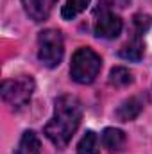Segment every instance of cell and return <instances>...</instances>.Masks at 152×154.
I'll use <instances>...</instances> for the list:
<instances>
[{
	"instance_id": "obj_3",
	"label": "cell",
	"mask_w": 152,
	"mask_h": 154,
	"mask_svg": "<svg viewBox=\"0 0 152 154\" xmlns=\"http://www.w3.org/2000/svg\"><path fill=\"white\" fill-rule=\"evenodd\" d=\"M34 91V79L31 75H18L14 79H7L0 86V93L4 102H7L11 108L20 109L27 106Z\"/></svg>"
},
{
	"instance_id": "obj_4",
	"label": "cell",
	"mask_w": 152,
	"mask_h": 154,
	"mask_svg": "<svg viewBox=\"0 0 152 154\" xmlns=\"http://www.w3.org/2000/svg\"><path fill=\"white\" fill-rule=\"evenodd\" d=\"M65 54L63 36L56 29L41 31L38 36V57L47 68H56Z\"/></svg>"
},
{
	"instance_id": "obj_1",
	"label": "cell",
	"mask_w": 152,
	"mask_h": 154,
	"mask_svg": "<svg viewBox=\"0 0 152 154\" xmlns=\"http://www.w3.org/2000/svg\"><path fill=\"white\" fill-rule=\"evenodd\" d=\"M81 118H82V106L79 99H75L74 95H61L56 100L54 116L45 125V136L56 147H65L75 134Z\"/></svg>"
},
{
	"instance_id": "obj_7",
	"label": "cell",
	"mask_w": 152,
	"mask_h": 154,
	"mask_svg": "<svg viewBox=\"0 0 152 154\" xmlns=\"http://www.w3.org/2000/svg\"><path fill=\"white\" fill-rule=\"evenodd\" d=\"M102 145L109 152H120L125 145V133L114 127H108L102 133Z\"/></svg>"
},
{
	"instance_id": "obj_11",
	"label": "cell",
	"mask_w": 152,
	"mask_h": 154,
	"mask_svg": "<svg viewBox=\"0 0 152 154\" xmlns=\"http://www.w3.org/2000/svg\"><path fill=\"white\" fill-rule=\"evenodd\" d=\"M77 154H100L99 136L93 131H86V134L81 138L77 145Z\"/></svg>"
},
{
	"instance_id": "obj_13",
	"label": "cell",
	"mask_w": 152,
	"mask_h": 154,
	"mask_svg": "<svg viewBox=\"0 0 152 154\" xmlns=\"http://www.w3.org/2000/svg\"><path fill=\"white\" fill-rule=\"evenodd\" d=\"M109 82L113 86H118V88L129 86L132 82V74L125 66H114L113 70L109 72Z\"/></svg>"
},
{
	"instance_id": "obj_8",
	"label": "cell",
	"mask_w": 152,
	"mask_h": 154,
	"mask_svg": "<svg viewBox=\"0 0 152 154\" xmlns=\"http://www.w3.org/2000/svg\"><path fill=\"white\" fill-rule=\"evenodd\" d=\"M141 109H143V104L136 99V97H131V99H127V100H123L120 106H118V109H116V118L118 120H122V122H129V120H134L136 116L141 113Z\"/></svg>"
},
{
	"instance_id": "obj_14",
	"label": "cell",
	"mask_w": 152,
	"mask_h": 154,
	"mask_svg": "<svg viewBox=\"0 0 152 154\" xmlns=\"http://www.w3.org/2000/svg\"><path fill=\"white\" fill-rule=\"evenodd\" d=\"M152 23V18L149 14H136L134 16V27H136V34H143Z\"/></svg>"
},
{
	"instance_id": "obj_10",
	"label": "cell",
	"mask_w": 152,
	"mask_h": 154,
	"mask_svg": "<svg viewBox=\"0 0 152 154\" xmlns=\"http://www.w3.org/2000/svg\"><path fill=\"white\" fill-rule=\"evenodd\" d=\"M41 143L34 131H25L20 138V143L16 147L14 154H39Z\"/></svg>"
},
{
	"instance_id": "obj_9",
	"label": "cell",
	"mask_w": 152,
	"mask_h": 154,
	"mask_svg": "<svg viewBox=\"0 0 152 154\" xmlns=\"http://www.w3.org/2000/svg\"><path fill=\"white\" fill-rule=\"evenodd\" d=\"M143 50H145L143 41L140 38V34H136L127 45H123V47L120 48L118 56L123 57V59H127V61H140V59L143 57Z\"/></svg>"
},
{
	"instance_id": "obj_2",
	"label": "cell",
	"mask_w": 152,
	"mask_h": 154,
	"mask_svg": "<svg viewBox=\"0 0 152 154\" xmlns=\"http://www.w3.org/2000/svg\"><path fill=\"white\" fill-rule=\"evenodd\" d=\"M100 68H102V59L90 47L77 48L75 54L72 56L70 75L79 84H90V82H93L97 79V75L100 74Z\"/></svg>"
},
{
	"instance_id": "obj_6",
	"label": "cell",
	"mask_w": 152,
	"mask_h": 154,
	"mask_svg": "<svg viewBox=\"0 0 152 154\" xmlns=\"http://www.w3.org/2000/svg\"><path fill=\"white\" fill-rule=\"evenodd\" d=\"M22 4H23V9L31 20L43 22L48 18L52 5H54V0H22Z\"/></svg>"
},
{
	"instance_id": "obj_12",
	"label": "cell",
	"mask_w": 152,
	"mask_h": 154,
	"mask_svg": "<svg viewBox=\"0 0 152 154\" xmlns=\"http://www.w3.org/2000/svg\"><path fill=\"white\" fill-rule=\"evenodd\" d=\"M88 4H90V0H66L63 9H61V14L65 20H72L77 14H81L82 11H86Z\"/></svg>"
},
{
	"instance_id": "obj_5",
	"label": "cell",
	"mask_w": 152,
	"mask_h": 154,
	"mask_svg": "<svg viewBox=\"0 0 152 154\" xmlns=\"http://www.w3.org/2000/svg\"><path fill=\"white\" fill-rule=\"evenodd\" d=\"M122 20L118 14H114L111 9L100 7L97 9V18H95V34L104 39H114L122 32Z\"/></svg>"
}]
</instances>
